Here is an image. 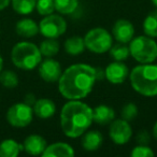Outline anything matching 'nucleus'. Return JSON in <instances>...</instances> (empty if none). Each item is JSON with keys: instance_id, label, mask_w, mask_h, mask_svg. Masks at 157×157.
I'll return each mask as SVG.
<instances>
[{"instance_id": "obj_23", "label": "nucleus", "mask_w": 157, "mask_h": 157, "mask_svg": "<svg viewBox=\"0 0 157 157\" xmlns=\"http://www.w3.org/2000/svg\"><path fill=\"white\" fill-rule=\"evenodd\" d=\"M12 8L21 15L30 14L36 9L37 0H11Z\"/></svg>"}, {"instance_id": "obj_36", "label": "nucleus", "mask_w": 157, "mask_h": 157, "mask_svg": "<svg viewBox=\"0 0 157 157\" xmlns=\"http://www.w3.org/2000/svg\"><path fill=\"white\" fill-rule=\"evenodd\" d=\"M152 2H153V5L156 7V9H157V0H152Z\"/></svg>"}, {"instance_id": "obj_25", "label": "nucleus", "mask_w": 157, "mask_h": 157, "mask_svg": "<svg viewBox=\"0 0 157 157\" xmlns=\"http://www.w3.org/2000/svg\"><path fill=\"white\" fill-rule=\"evenodd\" d=\"M55 10L58 13L68 15L73 13L78 6V0H54Z\"/></svg>"}, {"instance_id": "obj_32", "label": "nucleus", "mask_w": 157, "mask_h": 157, "mask_svg": "<svg viewBox=\"0 0 157 157\" xmlns=\"http://www.w3.org/2000/svg\"><path fill=\"white\" fill-rule=\"evenodd\" d=\"M96 78H97V81H102L103 78H105V69H101V68H96Z\"/></svg>"}, {"instance_id": "obj_7", "label": "nucleus", "mask_w": 157, "mask_h": 157, "mask_svg": "<svg viewBox=\"0 0 157 157\" xmlns=\"http://www.w3.org/2000/svg\"><path fill=\"white\" fill-rule=\"evenodd\" d=\"M33 118V109L25 102L14 103L7 112V121L11 126L24 128L30 125Z\"/></svg>"}, {"instance_id": "obj_28", "label": "nucleus", "mask_w": 157, "mask_h": 157, "mask_svg": "<svg viewBox=\"0 0 157 157\" xmlns=\"http://www.w3.org/2000/svg\"><path fill=\"white\" fill-rule=\"evenodd\" d=\"M138 107L133 102H128L123 107L122 111H121V116L123 120L130 122V121L135 120L138 115Z\"/></svg>"}, {"instance_id": "obj_31", "label": "nucleus", "mask_w": 157, "mask_h": 157, "mask_svg": "<svg viewBox=\"0 0 157 157\" xmlns=\"http://www.w3.org/2000/svg\"><path fill=\"white\" fill-rule=\"evenodd\" d=\"M36 101H37V99H36V96L33 94H27L26 96H25L24 102L27 103L28 105H30V107H33Z\"/></svg>"}, {"instance_id": "obj_9", "label": "nucleus", "mask_w": 157, "mask_h": 157, "mask_svg": "<svg viewBox=\"0 0 157 157\" xmlns=\"http://www.w3.org/2000/svg\"><path fill=\"white\" fill-rule=\"evenodd\" d=\"M109 136L112 142L118 144V145H123L130 141L131 137H132V128H131L129 122L123 120V118L114 120L110 124Z\"/></svg>"}, {"instance_id": "obj_26", "label": "nucleus", "mask_w": 157, "mask_h": 157, "mask_svg": "<svg viewBox=\"0 0 157 157\" xmlns=\"http://www.w3.org/2000/svg\"><path fill=\"white\" fill-rule=\"evenodd\" d=\"M0 83L7 88H14L18 85V76L12 70H2L0 72Z\"/></svg>"}, {"instance_id": "obj_16", "label": "nucleus", "mask_w": 157, "mask_h": 157, "mask_svg": "<svg viewBox=\"0 0 157 157\" xmlns=\"http://www.w3.org/2000/svg\"><path fill=\"white\" fill-rule=\"evenodd\" d=\"M74 150L71 145L63 142H57L51 145H48L44 150L42 156L43 157H72L74 156Z\"/></svg>"}, {"instance_id": "obj_29", "label": "nucleus", "mask_w": 157, "mask_h": 157, "mask_svg": "<svg viewBox=\"0 0 157 157\" xmlns=\"http://www.w3.org/2000/svg\"><path fill=\"white\" fill-rule=\"evenodd\" d=\"M155 153L148 145H142V144H138L136 147L132 148L130 152L131 157H153Z\"/></svg>"}, {"instance_id": "obj_5", "label": "nucleus", "mask_w": 157, "mask_h": 157, "mask_svg": "<svg viewBox=\"0 0 157 157\" xmlns=\"http://www.w3.org/2000/svg\"><path fill=\"white\" fill-rule=\"evenodd\" d=\"M130 55L140 63H152L157 59V43L147 36L132 38L129 42Z\"/></svg>"}, {"instance_id": "obj_11", "label": "nucleus", "mask_w": 157, "mask_h": 157, "mask_svg": "<svg viewBox=\"0 0 157 157\" xmlns=\"http://www.w3.org/2000/svg\"><path fill=\"white\" fill-rule=\"evenodd\" d=\"M135 35V27L132 23L125 18H120L112 27V37L120 43H129Z\"/></svg>"}, {"instance_id": "obj_33", "label": "nucleus", "mask_w": 157, "mask_h": 157, "mask_svg": "<svg viewBox=\"0 0 157 157\" xmlns=\"http://www.w3.org/2000/svg\"><path fill=\"white\" fill-rule=\"evenodd\" d=\"M10 2H11V0H0V11L5 10L10 5Z\"/></svg>"}, {"instance_id": "obj_22", "label": "nucleus", "mask_w": 157, "mask_h": 157, "mask_svg": "<svg viewBox=\"0 0 157 157\" xmlns=\"http://www.w3.org/2000/svg\"><path fill=\"white\" fill-rule=\"evenodd\" d=\"M143 31L145 36L157 38V9L150 12L143 21Z\"/></svg>"}, {"instance_id": "obj_2", "label": "nucleus", "mask_w": 157, "mask_h": 157, "mask_svg": "<svg viewBox=\"0 0 157 157\" xmlns=\"http://www.w3.org/2000/svg\"><path fill=\"white\" fill-rule=\"evenodd\" d=\"M93 123V109L81 100H70L61 108L60 127L69 138H78Z\"/></svg>"}, {"instance_id": "obj_4", "label": "nucleus", "mask_w": 157, "mask_h": 157, "mask_svg": "<svg viewBox=\"0 0 157 157\" xmlns=\"http://www.w3.org/2000/svg\"><path fill=\"white\" fill-rule=\"evenodd\" d=\"M12 63L22 70H33L39 66L42 60V54L35 43L22 41L13 46L11 52Z\"/></svg>"}, {"instance_id": "obj_3", "label": "nucleus", "mask_w": 157, "mask_h": 157, "mask_svg": "<svg viewBox=\"0 0 157 157\" xmlns=\"http://www.w3.org/2000/svg\"><path fill=\"white\" fill-rule=\"evenodd\" d=\"M132 88L145 97L157 96V65L141 63L129 73Z\"/></svg>"}, {"instance_id": "obj_6", "label": "nucleus", "mask_w": 157, "mask_h": 157, "mask_svg": "<svg viewBox=\"0 0 157 157\" xmlns=\"http://www.w3.org/2000/svg\"><path fill=\"white\" fill-rule=\"evenodd\" d=\"M85 48L95 54H103L108 52L113 44L112 35L102 27H95L87 31L84 37Z\"/></svg>"}, {"instance_id": "obj_20", "label": "nucleus", "mask_w": 157, "mask_h": 157, "mask_svg": "<svg viewBox=\"0 0 157 157\" xmlns=\"http://www.w3.org/2000/svg\"><path fill=\"white\" fill-rule=\"evenodd\" d=\"M23 150V145L13 139H6L0 143V157H16Z\"/></svg>"}, {"instance_id": "obj_12", "label": "nucleus", "mask_w": 157, "mask_h": 157, "mask_svg": "<svg viewBox=\"0 0 157 157\" xmlns=\"http://www.w3.org/2000/svg\"><path fill=\"white\" fill-rule=\"evenodd\" d=\"M105 78L112 84H122L129 75V69L122 61L111 63L105 69Z\"/></svg>"}, {"instance_id": "obj_21", "label": "nucleus", "mask_w": 157, "mask_h": 157, "mask_svg": "<svg viewBox=\"0 0 157 157\" xmlns=\"http://www.w3.org/2000/svg\"><path fill=\"white\" fill-rule=\"evenodd\" d=\"M59 48H60L59 42L56 39H51V38H46L39 46L42 56H45L46 58H52L53 56L58 54Z\"/></svg>"}, {"instance_id": "obj_15", "label": "nucleus", "mask_w": 157, "mask_h": 157, "mask_svg": "<svg viewBox=\"0 0 157 157\" xmlns=\"http://www.w3.org/2000/svg\"><path fill=\"white\" fill-rule=\"evenodd\" d=\"M33 109V113L38 117L42 118V120H46V118L52 117L55 114V112H56V105L51 99L40 98L36 101Z\"/></svg>"}, {"instance_id": "obj_30", "label": "nucleus", "mask_w": 157, "mask_h": 157, "mask_svg": "<svg viewBox=\"0 0 157 157\" xmlns=\"http://www.w3.org/2000/svg\"><path fill=\"white\" fill-rule=\"evenodd\" d=\"M136 141H137L138 144L147 145L151 142V135L148 133L147 130H140L138 132L137 137H136Z\"/></svg>"}, {"instance_id": "obj_19", "label": "nucleus", "mask_w": 157, "mask_h": 157, "mask_svg": "<svg viewBox=\"0 0 157 157\" xmlns=\"http://www.w3.org/2000/svg\"><path fill=\"white\" fill-rule=\"evenodd\" d=\"M65 51L67 54L71 56H78L82 54L85 51V43H84V38L80 36H72L68 38L65 41Z\"/></svg>"}, {"instance_id": "obj_35", "label": "nucleus", "mask_w": 157, "mask_h": 157, "mask_svg": "<svg viewBox=\"0 0 157 157\" xmlns=\"http://www.w3.org/2000/svg\"><path fill=\"white\" fill-rule=\"evenodd\" d=\"M2 68H3V58L1 56V54H0V72L2 71Z\"/></svg>"}, {"instance_id": "obj_24", "label": "nucleus", "mask_w": 157, "mask_h": 157, "mask_svg": "<svg viewBox=\"0 0 157 157\" xmlns=\"http://www.w3.org/2000/svg\"><path fill=\"white\" fill-rule=\"evenodd\" d=\"M109 51L110 56L115 61H124L130 55L129 46H127L125 43H120V42H117L116 44H112Z\"/></svg>"}, {"instance_id": "obj_17", "label": "nucleus", "mask_w": 157, "mask_h": 157, "mask_svg": "<svg viewBox=\"0 0 157 157\" xmlns=\"http://www.w3.org/2000/svg\"><path fill=\"white\" fill-rule=\"evenodd\" d=\"M16 33L23 38H33L39 33V25L31 18H23L16 23Z\"/></svg>"}, {"instance_id": "obj_1", "label": "nucleus", "mask_w": 157, "mask_h": 157, "mask_svg": "<svg viewBox=\"0 0 157 157\" xmlns=\"http://www.w3.org/2000/svg\"><path fill=\"white\" fill-rule=\"evenodd\" d=\"M96 82V68L86 63H76L61 73L58 90L68 100H81L90 94Z\"/></svg>"}, {"instance_id": "obj_13", "label": "nucleus", "mask_w": 157, "mask_h": 157, "mask_svg": "<svg viewBox=\"0 0 157 157\" xmlns=\"http://www.w3.org/2000/svg\"><path fill=\"white\" fill-rule=\"evenodd\" d=\"M48 146L46 140L42 136L39 135H30L24 140L23 143V150L29 155L38 156L42 155L44 150Z\"/></svg>"}, {"instance_id": "obj_34", "label": "nucleus", "mask_w": 157, "mask_h": 157, "mask_svg": "<svg viewBox=\"0 0 157 157\" xmlns=\"http://www.w3.org/2000/svg\"><path fill=\"white\" fill-rule=\"evenodd\" d=\"M152 132H153V137L155 138V139L157 140V122L154 124V126H153V130H152Z\"/></svg>"}, {"instance_id": "obj_10", "label": "nucleus", "mask_w": 157, "mask_h": 157, "mask_svg": "<svg viewBox=\"0 0 157 157\" xmlns=\"http://www.w3.org/2000/svg\"><path fill=\"white\" fill-rule=\"evenodd\" d=\"M63 70L60 63L52 58H46L45 60L39 63V74L43 81L48 83H55L58 82Z\"/></svg>"}, {"instance_id": "obj_14", "label": "nucleus", "mask_w": 157, "mask_h": 157, "mask_svg": "<svg viewBox=\"0 0 157 157\" xmlns=\"http://www.w3.org/2000/svg\"><path fill=\"white\" fill-rule=\"evenodd\" d=\"M115 120V112L107 105H99L93 109V122L100 126L111 124Z\"/></svg>"}, {"instance_id": "obj_27", "label": "nucleus", "mask_w": 157, "mask_h": 157, "mask_svg": "<svg viewBox=\"0 0 157 157\" xmlns=\"http://www.w3.org/2000/svg\"><path fill=\"white\" fill-rule=\"evenodd\" d=\"M36 9L40 15H50L55 11L54 0H37Z\"/></svg>"}, {"instance_id": "obj_18", "label": "nucleus", "mask_w": 157, "mask_h": 157, "mask_svg": "<svg viewBox=\"0 0 157 157\" xmlns=\"http://www.w3.org/2000/svg\"><path fill=\"white\" fill-rule=\"evenodd\" d=\"M103 142V137L101 135V132L97 130H90V131H85V135L83 136L81 140L82 147L87 152H94L97 151L101 146Z\"/></svg>"}, {"instance_id": "obj_8", "label": "nucleus", "mask_w": 157, "mask_h": 157, "mask_svg": "<svg viewBox=\"0 0 157 157\" xmlns=\"http://www.w3.org/2000/svg\"><path fill=\"white\" fill-rule=\"evenodd\" d=\"M67 30V23L57 14H50L44 16L43 20H41L39 24V33L45 38L51 39H57L61 37Z\"/></svg>"}]
</instances>
